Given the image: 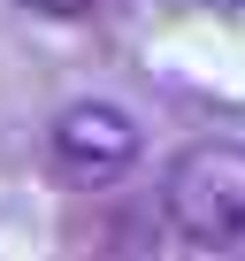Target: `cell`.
Returning <instances> with one entry per match:
<instances>
[{
  "instance_id": "cell-1",
  "label": "cell",
  "mask_w": 245,
  "mask_h": 261,
  "mask_svg": "<svg viewBox=\"0 0 245 261\" xmlns=\"http://www.w3.org/2000/svg\"><path fill=\"white\" fill-rule=\"evenodd\" d=\"M161 215L199 261L245 253V139H192L161 169Z\"/></svg>"
},
{
  "instance_id": "cell-2",
  "label": "cell",
  "mask_w": 245,
  "mask_h": 261,
  "mask_svg": "<svg viewBox=\"0 0 245 261\" xmlns=\"http://www.w3.org/2000/svg\"><path fill=\"white\" fill-rule=\"evenodd\" d=\"M138 154H146V130H138V115L122 108V100H69L46 123V162H54V177L69 192L122 185V177L138 169Z\"/></svg>"
},
{
  "instance_id": "cell-3",
  "label": "cell",
  "mask_w": 245,
  "mask_h": 261,
  "mask_svg": "<svg viewBox=\"0 0 245 261\" xmlns=\"http://www.w3.org/2000/svg\"><path fill=\"white\" fill-rule=\"evenodd\" d=\"M16 8H31V16H54V23H77V16H100L107 0H16Z\"/></svg>"
}]
</instances>
